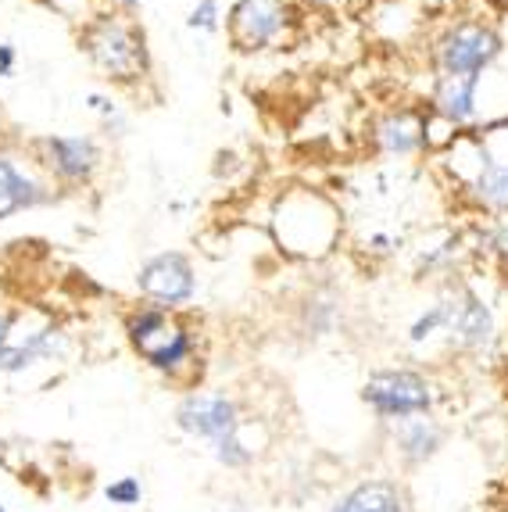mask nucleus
<instances>
[{"label":"nucleus","mask_w":508,"mask_h":512,"mask_svg":"<svg viewBox=\"0 0 508 512\" xmlns=\"http://www.w3.org/2000/svg\"><path fill=\"white\" fill-rule=\"evenodd\" d=\"M176 427L212 448L215 462L226 470L251 466L258 448L247 441L251 423L240 412L237 398L222 391H187L176 405Z\"/></svg>","instance_id":"obj_1"},{"label":"nucleus","mask_w":508,"mask_h":512,"mask_svg":"<svg viewBox=\"0 0 508 512\" xmlns=\"http://www.w3.org/2000/svg\"><path fill=\"white\" fill-rule=\"evenodd\" d=\"M126 341L154 373L179 376L183 369L194 366L197 337L190 333V326L183 323L176 312L140 305L136 312H129V319H126Z\"/></svg>","instance_id":"obj_2"},{"label":"nucleus","mask_w":508,"mask_h":512,"mask_svg":"<svg viewBox=\"0 0 508 512\" xmlns=\"http://www.w3.org/2000/svg\"><path fill=\"white\" fill-rule=\"evenodd\" d=\"M362 402L369 405L380 423H405L415 416H430L437 405V387L423 369L412 366H387L365 376Z\"/></svg>","instance_id":"obj_3"},{"label":"nucleus","mask_w":508,"mask_h":512,"mask_svg":"<svg viewBox=\"0 0 508 512\" xmlns=\"http://www.w3.org/2000/svg\"><path fill=\"white\" fill-rule=\"evenodd\" d=\"M458 151H469L473 172H466V190L476 205L487 212L508 215V119L491 122L487 129H476L473 137L462 140Z\"/></svg>","instance_id":"obj_4"},{"label":"nucleus","mask_w":508,"mask_h":512,"mask_svg":"<svg viewBox=\"0 0 508 512\" xmlns=\"http://www.w3.org/2000/svg\"><path fill=\"white\" fill-rule=\"evenodd\" d=\"M79 43H83V51L90 54V61H94L97 69L108 72L111 79H122V83L144 76L147 65H151L144 33L133 22H122L115 15H104L97 22H90L83 29V36H79Z\"/></svg>","instance_id":"obj_5"},{"label":"nucleus","mask_w":508,"mask_h":512,"mask_svg":"<svg viewBox=\"0 0 508 512\" xmlns=\"http://www.w3.org/2000/svg\"><path fill=\"white\" fill-rule=\"evenodd\" d=\"M444 305H448V326H444V341L451 344L462 355H483L491 351L498 341V319H494V308L473 291L466 283L448 287L441 294Z\"/></svg>","instance_id":"obj_6"},{"label":"nucleus","mask_w":508,"mask_h":512,"mask_svg":"<svg viewBox=\"0 0 508 512\" xmlns=\"http://www.w3.org/2000/svg\"><path fill=\"white\" fill-rule=\"evenodd\" d=\"M136 291L147 305L165 308V312H176V308H187L197 294V273L194 262H190L183 251H161L151 255L140 273H136Z\"/></svg>","instance_id":"obj_7"},{"label":"nucleus","mask_w":508,"mask_h":512,"mask_svg":"<svg viewBox=\"0 0 508 512\" xmlns=\"http://www.w3.org/2000/svg\"><path fill=\"white\" fill-rule=\"evenodd\" d=\"M501 54V36L480 22H462L448 29L437 43V61L444 76H480Z\"/></svg>","instance_id":"obj_8"},{"label":"nucleus","mask_w":508,"mask_h":512,"mask_svg":"<svg viewBox=\"0 0 508 512\" xmlns=\"http://www.w3.org/2000/svg\"><path fill=\"white\" fill-rule=\"evenodd\" d=\"M287 26V4L283 0H237L229 11V40L240 51H262Z\"/></svg>","instance_id":"obj_9"},{"label":"nucleus","mask_w":508,"mask_h":512,"mask_svg":"<svg viewBox=\"0 0 508 512\" xmlns=\"http://www.w3.org/2000/svg\"><path fill=\"white\" fill-rule=\"evenodd\" d=\"M40 154L61 183H86L101 165V151L90 137H43Z\"/></svg>","instance_id":"obj_10"},{"label":"nucleus","mask_w":508,"mask_h":512,"mask_svg":"<svg viewBox=\"0 0 508 512\" xmlns=\"http://www.w3.org/2000/svg\"><path fill=\"white\" fill-rule=\"evenodd\" d=\"M390 444L405 466H426L441 455V448L448 444V427L433 416H415L405 423H390Z\"/></svg>","instance_id":"obj_11"},{"label":"nucleus","mask_w":508,"mask_h":512,"mask_svg":"<svg viewBox=\"0 0 508 512\" xmlns=\"http://www.w3.org/2000/svg\"><path fill=\"white\" fill-rule=\"evenodd\" d=\"M330 512H412V502H408V491L398 480L369 477L358 480L355 487H348L330 505Z\"/></svg>","instance_id":"obj_12"},{"label":"nucleus","mask_w":508,"mask_h":512,"mask_svg":"<svg viewBox=\"0 0 508 512\" xmlns=\"http://www.w3.org/2000/svg\"><path fill=\"white\" fill-rule=\"evenodd\" d=\"M43 201H51V194L43 190V183H36L29 172H22L11 158L0 154V222L18 212H26V208L43 205Z\"/></svg>","instance_id":"obj_13"},{"label":"nucleus","mask_w":508,"mask_h":512,"mask_svg":"<svg viewBox=\"0 0 508 512\" xmlns=\"http://www.w3.org/2000/svg\"><path fill=\"white\" fill-rule=\"evenodd\" d=\"M476 86L480 76H441L433 90V108L451 122H469L476 115Z\"/></svg>","instance_id":"obj_14"},{"label":"nucleus","mask_w":508,"mask_h":512,"mask_svg":"<svg viewBox=\"0 0 508 512\" xmlns=\"http://www.w3.org/2000/svg\"><path fill=\"white\" fill-rule=\"evenodd\" d=\"M380 147L390 154H412L423 147L426 140V126L419 115H412V111H398V115H390V119L380 122Z\"/></svg>","instance_id":"obj_15"},{"label":"nucleus","mask_w":508,"mask_h":512,"mask_svg":"<svg viewBox=\"0 0 508 512\" xmlns=\"http://www.w3.org/2000/svg\"><path fill=\"white\" fill-rule=\"evenodd\" d=\"M104 498L119 509H133V505L144 502V484H140V477H119L104 487Z\"/></svg>","instance_id":"obj_16"},{"label":"nucleus","mask_w":508,"mask_h":512,"mask_svg":"<svg viewBox=\"0 0 508 512\" xmlns=\"http://www.w3.org/2000/svg\"><path fill=\"white\" fill-rule=\"evenodd\" d=\"M190 29H201V33H215L219 29V0H197V8L187 18Z\"/></svg>","instance_id":"obj_17"},{"label":"nucleus","mask_w":508,"mask_h":512,"mask_svg":"<svg viewBox=\"0 0 508 512\" xmlns=\"http://www.w3.org/2000/svg\"><path fill=\"white\" fill-rule=\"evenodd\" d=\"M491 251H494V258H498V262L508 269V219H501L498 226H494V233H491Z\"/></svg>","instance_id":"obj_18"},{"label":"nucleus","mask_w":508,"mask_h":512,"mask_svg":"<svg viewBox=\"0 0 508 512\" xmlns=\"http://www.w3.org/2000/svg\"><path fill=\"white\" fill-rule=\"evenodd\" d=\"M11 326H15V312H0V362H4V351H8Z\"/></svg>","instance_id":"obj_19"},{"label":"nucleus","mask_w":508,"mask_h":512,"mask_svg":"<svg viewBox=\"0 0 508 512\" xmlns=\"http://www.w3.org/2000/svg\"><path fill=\"white\" fill-rule=\"evenodd\" d=\"M11 69H15V47L0 43V76H11Z\"/></svg>","instance_id":"obj_20"},{"label":"nucleus","mask_w":508,"mask_h":512,"mask_svg":"<svg viewBox=\"0 0 508 512\" xmlns=\"http://www.w3.org/2000/svg\"><path fill=\"white\" fill-rule=\"evenodd\" d=\"M226 512H254L251 505H244V502H233V505H226Z\"/></svg>","instance_id":"obj_21"},{"label":"nucleus","mask_w":508,"mask_h":512,"mask_svg":"<svg viewBox=\"0 0 508 512\" xmlns=\"http://www.w3.org/2000/svg\"><path fill=\"white\" fill-rule=\"evenodd\" d=\"M122 4H126L129 11H136V8H140V4H136V0H122Z\"/></svg>","instance_id":"obj_22"},{"label":"nucleus","mask_w":508,"mask_h":512,"mask_svg":"<svg viewBox=\"0 0 508 512\" xmlns=\"http://www.w3.org/2000/svg\"><path fill=\"white\" fill-rule=\"evenodd\" d=\"M0 512H11V509H8V505H4V502H0Z\"/></svg>","instance_id":"obj_23"},{"label":"nucleus","mask_w":508,"mask_h":512,"mask_svg":"<svg viewBox=\"0 0 508 512\" xmlns=\"http://www.w3.org/2000/svg\"><path fill=\"white\" fill-rule=\"evenodd\" d=\"M40 4H54V0H40Z\"/></svg>","instance_id":"obj_24"}]
</instances>
